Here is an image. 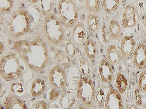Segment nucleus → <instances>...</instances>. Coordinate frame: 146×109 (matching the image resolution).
<instances>
[{"label":"nucleus","instance_id":"f257e3e1","mask_svg":"<svg viewBox=\"0 0 146 109\" xmlns=\"http://www.w3.org/2000/svg\"><path fill=\"white\" fill-rule=\"evenodd\" d=\"M13 47L34 72H40L48 66L50 62L48 45L40 33H35L25 39L15 40Z\"/></svg>","mask_w":146,"mask_h":109},{"label":"nucleus","instance_id":"f03ea898","mask_svg":"<svg viewBox=\"0 0 146 109\" xmlns=\"http://www.w3.org/2000/svg\"><path fill=\"white\" fill-rule=\"evenodd\" d=\"M28 66L16 50L7 51L2 55L0 63V74L7 81H16L27 71Z\"/></svg>","mask_w":146,"mask_h":109},{"label":"nucleus","instance_id":"7ed1b4c3","mask_svg":"<svg viewBox=\"0 0 146 109\" xmlns=\"http://www.w3.org/2000/svg\"><path fill=\"white\" fill-rule=\"evenodd\" d=\"M31 28V20L28 12L20 9L13 12L7 22L5 32L11 39L21 38L29 33Z\"/></svg>","mask_w":146,"mask_h":109},{"label":"nucleus","instance_id":"20e7f679","mask_svg":"<svg viewBox=\"0 0 146 109\" xmlns=\"http://www.w3.org/2000/svg\"><path fill=\"white\" fill-rule=\"evenodd\" d=\"M64 26L59 17L53 13L45 16L42 24L43 36L48 43L57 46L64 40Z\"/></svg>","mask_w":146,"mask_h":109},{"label":"nucleus","instance_id":"39448f33","mask_svg":"<svg viewBox=\"0 0 146 109\" xmlns=\"http://www.w3.org/2000/svg\"><path fill=\"white\" fill-rule=\"evenodd\" d=\"M96 93L93 79L89 76L80 78L76 86L77 97L80 102L88 108H91L96 101Z\"/></svg>","mask_w":146,"mask_h":109},{"label":"nucleus","instance_id":"423d86ee","mask_svg":"<svg viewBox=\"0 0 146 109\" xmlns=\"http://www.w3.org/2000/svg\"><path fill=\"white\" fill-rule=\"evenodd\" d=\"M58 17L65 28L71 29L78 22V6L73 0H58Z\"/></svg>","mask_w":146,"mask_h":109},{"label":"nucleus","instance_id":"0eeeda50","mask_svg":"<svg viewBox=\"0 0 146 109\" xmlns=\"http://www.w3.org/2000/svg\"><path fill=\"white\" fill-rule=\"evenodd\" d=\"M48 81L52 87L62 89L67 83V76L64 70L60 66L56 65L50 70Z\"/></svg>","mask_w":146,"mask_h":109},{"label":"nucleus","instance_id":"6e6552de","mask_svg":"<svg viewBox=\"0 0 146 109\" xmlns=\"http://www.w3.org/2000/svg\"><path fill=\"white\" fill-rule=\"evenodd\" d=\"M98 74L100 80L104 83H109L114 80L115 69L107 57H103L100 62L98 68Z\"/></svg>","mask_w":146,"mask_h":109},{"label":"nucleus","instance_id":"1a4fd4ad","mask_svg":"<svg viewBox=\"0 0 146 109\" xmlns=\"http://www.w3.org/2000/svg\"><path fill=\"white\" fill-rule=\"evenodd\" d=\"M121 24L124 28H132L136 26L138 16L135 5L129 3L123 9L120 16Z\"/></svg>","mask_w":146,"mask_h":109},{"label":"nucleus","instance_id":"9d476101","mask_svg":"<svg viewBox=\"0 0 146 109\" xmlns=\"http://www.w3.org/2000/svg\"><path fill=\"white\" fill-rule=\"evenodd\" d=\"M104 108L108 109L124 108V103L121 94L115 88H111L107 93L104 102Z\"/></svg>","mask_w":146,"mask_h":109},{"label":"nucleus","instance_id":"9b49d317","mask_svg":"<svg viewBox=\"0 0 146 109\" xmlns=\"http://www.w3.org/2000/svg\"><path fill=\"white\" fill-rule=\"evenodd\" d=\"M136 41L131 36L121 37L118 42V49L121 56L125 58L129 57L136 48Z\"/></svg>","mask_w":146,"mask_h":109},{"label":"nucleus","instance_id":"f8f14e48","mask_svg":"<svg viewBox=\"0 0 146 109\" xmlns=\"http://www.w3.org/2000/svg\"><path fill=\"white\" fill-rule=\"evenodd\" d=\"M71 38L75 45L78 47L84 46L87 38L86 29L82 22H78L73 27Z\"/></svg>","mask_w":146,"mask_h":109},{"label":"nucleus","instance_id":"ddd939ff","mask_svg":"<svg viewBox=\"0 0 146 109\" xmlns=\"http://www.w3.org/2000/svg\"><path fill=\"white\" fill-rule=\"evenodd\" d=\"M84 53L86 58L91 62H94L98 58L100 55V46L94 38L87 40L84 46Z\"/></svg>","mask_w":146,"mask_h":109},{"label":"nucleus","instance_id":"4468645a","mask_svg":"<svg viewBox=\"0 0 146 109\" xmlns=\"http://www.w3.org/2000/svg\"><path fill=\"white\" fill-rule=\"evenodd\" d=\"M133 63L138 70L146 66V46L141 43L136 47L133 54Z\"/></svg>","mask_w":146,"mask_h":109},{"label":"nucleus","instance_id":"2eb2a0df","mask_svg":"<svg viewBox=\"0 0 146 109\" xmlns=\"http://www.w3.org/2000/svg\"><path fill=\"white\" fill-rule=\"evenodd\" d=\"M106 57L111 64L117 66L121 61V55L118 48L113 44H110L106 48Z\"/></svg>","mask_w":146,"mask_h":109},{"label":"nucleus","instance_id":"dca6fc26","mask_svg":"<svg viewBox=\"0 0 146 109\" xmlns=\"http://www.w3.org/2000/svg\"><path fill=\"white\" fill-rule=\"evenodd\" d=\"M86 20L89 30L92 34L96 35L99 31L101 26V18L96 14L89 13Z\"/></svg>","mask_w":146,"mask_h":109},{"label":"nucleus","instance_id":"f3484780","mask_svg":"<svg viewBox=\"0 0 146 109\" xmlns=\"http://www.w3.org/2000/svg\"><path fill=\"white\" fill-rule=\"evenodd\" d=\"M46 89V83L42 78H36L32 83L30 88L31 96L33 98L39 97L43 94Z\"/></svg>","mask_w":146,"mask_h":109},{"label":"nucleus","instance_id":"a211bd4d","mask_svg":"<svg viewBox=\"0 0 146 109\" xmlns=\"http://www.w3.org/2000/svg\"><path fill=\"white\" fill-rule=\"evenodd\" d=\"M3 106L6 109H25V103L16 97L10 95L7 96L3 99Z\"/></svg>","mask_w":146,"mask_h":109},{"label":"nucleus","instance_id":"6ab92c4d","mask_svg":"<svg viewBox=\"0 0 146 109\" xmlns=\"http://www.w3.org/2000/svg\"><path fill=\"white\" fill-rule=\"evenodd\" d=\"M121 6V0H103L102 7L108 15H113L119 10Z\"/></svg>","mask_w":146,"mask_h":109},{"label":"nucleus","instance_id":"aec40b11","mask_svg":"<svg viewBox=\"0 0 146 109\" xmlns=\"http://www.w3.org/2000/svg\"><path fill=\"white\" fill-rule=\"evenodd\" d=\"M115 89L121 95L124 94L128 87V81L126 78L121 73L116 74L114 79Z\"/></svg>","mask_w":146,"mask_h":109},{"label":"nucleus","instance_id":"412c9836","mask_svg":"<svg viewBox=\"0 0 146 109\" xmlns=\"http://www.w3.org/2000/svg\"><path fill=\"white\" fill-rule=\"evenodd\" d=\"M108 31L110 37L113 40H118L122 33V27L115 19H111L108 24Z\"/></svg>","mask_w":146,"mask_h":109},{"label":"nucleus","instance_id":"4be33fe9","mask_svg":"<svg viewBox=\"0 0 146 109\" xmlns=\"http://www.w3.org/2000/svg\"><path fill=\"white\" fill-rule=\"evenodd\" d=\"M77 66L80 73L84 76H90L93 74V68L87 59L84 57L80 58L77 63Z\"/></svg>","mask_w":146,"mask_h":109},{"label":"nucleus","instance_id":"5701e85b","mask_svg":"<svg viewBox=\"0 0 146 109\" xmlns=\"http://www.w3.org/2000/svg\"><path fill=\"white\" fill-rule=\"evenodd\" d=\"M56 0H39L38 4L42 13L44 16L51 13Z\"/></svg>","mask_w":146,"mask_h":109},{"label":"nucleus","instance_id":"b1692460","mask_svg":"<svg viewBox=\"0 0 146 109\" xmlns=\"http://www.w3.org/2000/svg\"><path fill=\"white\" fill-rule=\"evenodd\" d=\"M100 0L85 1V9L89 13H98L100 9Z\"/></svg>","mask_w":146,"mask_h":109},{"label":"nucleus","instance_id":"393cba45","mask_svg":"<svg viewBox=\"0 0 146 109\" xmlns=\"http://www.w3.org/2000/svg\"><path fill=\"white\" fill-rule=\"evenodd\" d=\"M56 62L60 66H66L71 64L69 56L63 51L56 49L55 52Z\"/></svg>","mask_w":146,"mask_h":109},{"label":"nucleus","instance_id":"a878e982","mask_svg":"<svg viewBox=\"0 0 146 109\" xmlns=\"http://www.w3.org/2000/svg\"><path fill=\"white\" fill-rule=\"evenodd\" d=\"M64 51L70 58H75L76 54V45L72 40L71 37L68 38L65 44Z\"/></svg>","mask_w":146,"mask_h":109},{"label":"nucleus","instance_id":"bb28decb","mask_svg":"<svg viewBox=\"0 0 146 109\" xmlns=\"http://www.w3.org/2000/svg\"><path fill=\"white\" fill-rule=\"evenodd\" d=\"M11 90L14 94L19 98H23L26 95V89L22 83H15L11 85Z\"/></svg>","mask_w":146,"mask_h":109},{"label":"nucleus","instance_id":"cd10ccee","mask_svg":"<svg viewBox=\"0 0 146 109\" xmlns=\"http://www.w3.org/2000/svg\"><path fill=\"white\" fill-rule=\"evenodd\" d=\"M137 84L140 92L146 94V70L140 73L138 78Z\"/></svg>","mask_w":146,"mask_h":109},{"label":"nucleus","instance_id":"c85d7f7f","mask_svg":"<svg viewBox=\"0 0 146 109\" xmlns=\"http://www.w3.org/2000/svg\"><path fill=\"white\" fill-rule=\"evenodd\" d=\"M14 0H0V11L1 13H8L14 6Z\"/></svg>","mask_w":146,"mask_h":109},{"label":"nucleus","instance_id":"c756f323","mask_svg":"<svg viewBox=\"0 0 146 109\" xmlns=\"http://www.w3.org/2000/svg\"><path fill=\"white\" fill-rule=\"evenodd\" d=\"M60 93V90L52 87V88H50L47 90L46 97L48 100L53 101L58 98Z\"/></svg>","mask_w":146,"mask_h":109},{"label":"nucleus","instance_id":"7c9ffc66","mask_svg":"<svg viewBox=\"0 0 146 109\" xmlns=\"http://www.w3.org/2000/svg\"><path fill=\"white\" fill-rule=\"evenodd\" d=\"M106 95L105 94L104 91L102 88H99L97 90L96 93V103L98 105V107L101 108L104 105L105 98Z\"/></svg>","mask_w":146,"mask_h":109},{"label":"nucleus","instance_id":"2f4dec72","mask_svg":"<svg viewBox=\"0 0 146 109\" xmlns=\"http://www.w3.org/2000/svg\"><path fill=\"white\" fill-rule=\"evenodd\" d=\"M133 100L136 105L138 106H141L142 104V98L141 94L140 93L139 89L135 88L133 92Z\"/></svg>","mask_w":146,"mask_h":109},{"label":"nucleus","instance_id":"473e14b6","mask_svg":"<svg viewBox=\"0 0 146 109\" xmlns=\"http://www.w3.org/2000/svg\"><path fill=\"white\" fill-rule=\"evenodd\" d=\"M32 109H46V103L43 101H39L36 102L34 106L32 107Z\"/></svg>","mask_w":146,"mask_h":109},{"label":"nucleus","instance_id":"72a5a7b5","mask_svg":"<svg viewBox=\"0 0 146 109\" xmlns=\"http://www.w3.org/2000/svg\"><path fill=\"white\" fill-rule=\"evenodd\" d=\"M77 6H81L85 2V0H73Z\"/></svg>","mask_w":146,"mask_h":109},{"label":"nucleus","instance_id":"f704fd0d","mask_svg":"<svg viewBox=\"0 0 146 109\" xmlns=\"http://www.w3.org/2000/svg\"><path fill=\"white\" fill-rule=\"evenodd\" d=\"M27 2H28L29 3H31V4H35V3H38L39 0H27Z\"/></svg>","mask_w":146,"mask_h":109},{"label":"nucleus","instance_id":"c9c22d12","mask_svg":"<svg viewBox=\"0 0 146 109\" xmlns=\"http://www.w3.org/2000/svg\"><path fill=\"white\" fill-rule=\"evenodd\" d=\"M128 109H137V107L136 106H135V105L130 104L129 107H128Z\"/></svg>","mask_w":146,"mask_h":109},{"label":"nucleus","instance_id":"e433bc0d","mask_svg":"<svg viewBox=\"0 0 146 109\" xmlns=\"http://www.w3.org/2000/svg\"><path fill=\"white\" fill-rule=\"evenodd\" d=\"M3 51V43H1V54L2 55V53Z\"/></svg>","mask_w":146,"mask_h":109},{"label":"nucleus","instance_id":"4c0bfd02","mask_svg":"<svg viewBox=\"0 0 146 109\" xmlns=\"http://www.w3.org/2000/svg\"><path fill=\"white\" fill-rule=\"evenodd\" d=\"M144 23L145 26L146 27V13L145 15L144 19Z\"/></svg>","mask_w":146,"mask_h":109}]
</instances>
